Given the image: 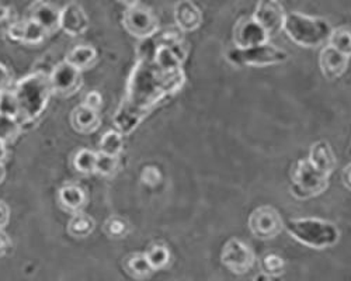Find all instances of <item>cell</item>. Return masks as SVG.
I'll list each match as a JSON object with an SVG mask.
<instances>
[{"mask_svg": "<svg viewBox=\"0 0 351 281\" xmlns=\"http://www.w3.org/2000/svg\"><path fill=\"white\" fill-rule=\"evenodd\" d=\"M8 36L19 42L24 44H40L45 40L48 33L34 20L27 19L23 21H14L8 32Z\"/></svg>", "mask_w": 351, "mask_h": 281, "instance_id": "14", "label": "cell"}, {"mask_svg": "<svg viewBox=\"0 0 351 281\" xmlns=\"http://www.w3.org/2000/svg\"><path fill=\"white\" fill-rule=\"evenodd\" d=\"M119 167V158L110 156L106 154H97L96 172L103 176H112Z\"/></svg>", "mask_w": 351, "mask_h": 281, "instance_id": "30", "label": "cell"}, {"mask_svg": "<svg viewBox=\"0 0 351 281\" xmlns=\"http://www.w3.org/2000/svg\"><path fill=\"white\" fill-rule=\"evenodd\" d=\"M60 201L66 210L79 211L86 203V194L79 186L68 184L60 190Z\"/></svg>", "mask_w": 351, "mask_h": 281, "instance_id": "21", "label": "cell"}, {"mask_svg": "<svg viewBox=\"0 0 351 281\" xmlns=\"http://www.w3.org/2000/svg\"><path fill=\"white\" fill-rule=\"evenodd\" d=\"M124 143L121 134L117 131H107L100 139V154H106L110 156H117L123 152Z\"/></svg>", "mask_w": 351, "mask_h": 281, "instance_id": "25", "label": "cell"}, {"mask_svg": "<svg viewBox=\"0 0 351 281\" xmlns=\"http://www.w3.org/2000/svg\"><path fill=\"white\" fill-rule=\"evenodd\" d=\"M12 247V241L9 238V235L6 232H3V230H0V258L5 256L6 253L10 250Z\"/></svg>", "mask_w": 351, "mask_h": 281, "instance_id": "36", "label": "cell"}, {"mask_svg": "<svg viewBox=\"0 0 351 281\" xmlns=\"http://www.w3.org/2000/svg\"><path fill=\"white\" fill-rule=\"evenodd\" d=\"M6 156H8L6 144H5V143H2V140H0V163H3V160L6 159Z\"/></svg>", "mask_w": 351, "mask_h": 281, "instance_id": "40", "label": "cell"}, {"mask_svg": "<svg viewBox=\"0 0 351 281\" xmlns=\"http://www.w3.org/2000/svg\"><path fill=\"white\" fill-rule=\"evenodd\" d=\"M51 34L61 28V10L47 0H37L30 8V17Z\"/></svg>", "mask_w": 351, "mask_h": 281, "instance_id": "12", "label": "cell"}, {"mask_svg": "<svg viewBox=\"0 0 351 281\" xmlns=\"http://www.w3.org/2000/svg\"><path fill=\"white\" fill-rule=\"evenodd\" d=\"M280 212L270 206L256 208L249 218V230L258 239H273L282 230Z\"/></svg>", "mask_w": 351, "mask_h": 281, "instance_id": "8", "label": "cell"}, {"mask_svg": "<svg viewBox=\"0 0 351 281\" xmlns=\"http://www.w3.org/2000/svg\"><path fill=\"white\" fill-rule=\"evenodd\" d=\"M282 30L295 44L305 48H317L329 42L333 28L328 20L322 17L291 12L285 14Z\"/></svg>", "mask_w": 351, "mask_h": 281, "instance_id": "1", "label": "cell"}, {"mask_svg": "<svg viewBox=\"0 0 351 281\" xmlns=\"http://www.w3.org/2000/svg\"><path fill=\"white\" fill-rule=\"evenodd\" d=\"M328 44L341 53L351 56V27L341 25L339 28H333Z\"/></svg>", "mask_w": 351, "mask_h": 281, "instance_id": "23", "label": "cell"}, {"mask_svg": "<svg viewBox=\"0 0 351 281\" xmlns=\"http://www.w3.org/2000/svg\"><path fill=\"white\" fill-rule=\"evenodd\" d=\"M12 80H13V77H12L10 71L3 64H0V93L10 90Z\"/></svg>", "mask_w": 351, "mask_h": 281, "instance_id": "33", "label": "cell"}, {"mask_svg": "<svg viewBox=\"0 0 351 281\" xmlns=\"http://www.w3.org/2000/svg\"><path fill=\"white\" fill-rule=\"evenodd\" d=\"M142 180L146 183V184H149V186H155L156 183H159V180H160V172L158 171L156 167H146L145 171H143V173H142Z\"/></svg>", "mask_w": 351, "mask_h": 281, "instance_id": "34", "label": "cell"}, {"mask_svg": "<svg viewBox=\"0 0 351 281\" xmlns=\"http://www.w3.org/2000/svg\"><path fill=\"white\" fill-rule=\"evenodd\" d=\"M308 160L317 169V171L325 173L326 176L332 175L337 163L332 147L328 143H325V140H319V143L312 145Z\"/></svg>", "mask_w": 351, "mask_h": 281, "instance_id": "17", "label": "cell"}, {"mask_svg": "<svg viewBox=\"0 0 351 281\" xmlns=\"http://www.w3.org/2000/svg\"><path fill=\"white\" fill-rule=\"evenodd\" d=\"M253 17L265 28L269 37H273L282 30L285 13L278 0H258Z\"/></svg>", "mask_w": 351, "mask_h": 281, "instance_id": "10", "label": "cell"}, {"mask_svg": "<svg viewBox=\"0 0 351 281\" xmlns=\"http://www.w3.org/2000/svg\"><path fill=\"white\" fill-rule=\"evenodd\" d=\"M291 176H292L291 193L300 200H305V199H311V197L319 195L329 186V176L317 171V169L308 159L298 160L294 169H292Z\"/></svg>", "mask_w": 351, "mask_h": 281, "instance_id": "3", "label": "cell"}, {"mask_svg": "<svg viewBox=\"0 0 351 281\" xmlns=\"http://www.w3.org/2000/svg\"><path fill=\"white\" fill-rule=\"evenodd\" d=\"M123 24L125 30L136 38H148L159 28V21L152 10L136 3L128 6L124 12Z\"/></svg>", "mask_w": 351, "mask_h": 281, "instance_id": "6", "label": "cell"}, {"mask_svg": "<svg viewBox=\"0 0 351 281\" xmlns=\"http://www.w3.org/2000/svg\"><path fill=\"white\" fill-rule=\"evenodd\" d=\"M222 265L235 274H245L254 266L253 250L241 239H229L221 253Z\"/></svg>", "mask_w": 351, "mask_h": 281, "instance_id": "7", "label": "cell"}, {"mask_svg": "<svg viewBox=\"0 0 351 281\" xmlns=\"http://www.w3.org/2000/svg\"><path fill=\"white\" fill-rule=\"evenodd\" d=\"M97 58V52L93 47L90 45H79L75 47L66 56V62L77 68L79 71H83L86 68H89L95 64Z\"/></svg>", "mask_w": 351, "mask_h": 281, "instance_id": "20", "label": "cell"}, {"mask_svg": "<svg viewBox=\"0 0 351 281\" xmlns=\"http://www.w3.org/2000/svg\"><path fill=\"white\" fill-rule=\"evenodd\" d=\"M287 232L300 243L312 249L335 246L340 239V230L330 221L320 218H295L285 222Z\"/></svg>", "mask_w": 351, "mask_h": 281, "instance_id": "2", "label": "cell"}, {"mask_svg": "<svg viewBox=\"0 0 351 281\" xmlns=\"http://www.w3.org/2000/svg\"><path fill=\"white\" fill-rule=\"evenodd\" d=\"M348 60L350 56L341 53L340 51L328 44L319 55V65L322 73L329 79H337L343 76L348 68Z\"/></svg>", "mask_w": 351, "mask_h": 281, "instance_id": "13", "label": "cell"}, {"mask_svg": "<svg viewBox=\"0 0 351 281\" xmlns=\"http://www.w3.org/2000/svg\"><path fill=\"white\" fill-rule=\"evenodd\" d=\"M80 71L66 61L55 66L49 79V86L53 90V93L64 97L76 93L80 88Z\"/></svg>", "mask_w": 351, "mask_h": 281, "instance_id": "9", "label": "cell"}, {"mask_svg": "<svg viewBox=\"0 0 351 281\" xmlns=\"http://www.w3.org/2000/svg\"><path fill=\"white\" fill-rule=\"evenodd\" d=\"M101 104H103V99H101V95L97 93V92L87 93V95H86V99H84V101H83V106L89 107V108H92V110H95V111H99L100 107H101Z\"/></svg>", "mask_w": 351, "mask_h": 281, "instance_id": "35", "label": "cell"}, {"mask_svg": "<svg viewBox=\"0 0 351 281\" xmlns=\"http://www.w3.org/2000/svg\"><path fill=\"white\" fill-rule=\"evenodd\" d=\"M20 132L19 123L16 121V117L6 116L0 112V140L8 144L16 139V136Z\"/></svg>", "mask_w": 351, "mask_h": 281, "instance_id": "28", "label": "cell"}, {"mask_svg": "<svg viewBox=\"0 0 351 281\" xmlns=\"http://www.w3.org/2000/svg\"><path fill=\"white\" fill-rule=\"evenodd\" d=\"M61 28L69 36H80L89 28V19L77 3H69L61 10Z\"/></svg>", "mask_w": 351, "mask_h": 281, "instance_id": "15", "label": "cell"}, {"mask_svg": "<svg viewBox=\"0 0 351 281\" xmlns=\"http://www.w3.org/2000/svg\"><path fill=\"white\" fill-rule=\"evenodd\" d=\"M277 278H278V277H271V276H267V274H265V273H258V274L253 278V281H278Z\"/></svg>", "mask_w": 351, "mask_h": 281, "instance_id": "39", "label": "cell"}, {"mask_svg": "<svg viewBox=\"0 0 351 281\" xmlns=\"http://www.w3.org/2000/svg\"><path fill=\"white\" fill-rule=\"evenodd\" d=\"M260 269L261 273H265L267 276L280 277L285 270V262L281 256L274 255V253H269V255L261 258Z\"/></svg>", "mask_w": 351, "mask_h": 281, "instance_id": "27", "label": "cell"}, {"mask_svg": "<svg viewBox=\"0 0 351 281\" xmlns=\"http://www.w3.org/2000/svg\"><path fill=\"white\" fill-rule=\"evenodd\" d=\"M72 125L77 132L90 134L100 127L99 111H95L86 106H79L72 112Z\"/></svg>", "mask_w": 351, "mask_h": 281, "instance_id": "18", "label": "cell"}, {"mask_svg": "<svg viewBox=\"0 0 351 281\" xmlns=\"http://www.w3.org/2000/svg\"><path fill=\"white\" fill-rule=\"evenodd\" d=\"M145 256L154 270H160L165 269L170 262V250L162 243H155L145 252Z\"/></svg>", "mask_w": 351, "mask_h": 281, "instance_id": "24", "label": "cell"}, {"mask_svg": "<svg viewBox=\"0 0 351 281\" xmlns=\"http://www.w3.org/2000/svg\"><path fill=\"white\" fill-rule=\"evenodd\" d=\"M226 58L233 65L266 66L285 62L288 60V52L273 44L263 42L247 48H233L228 52Z\"/></svg>", "mask_w": 351, "mask_h": 281, "instance_id": "4", "label": "cell"}, {"mask_svg": "<svg viewBox=\"0 0 351 281\" xmlns=\"http://www.w3.org/2000/svg\"><path fill=\"white\" fill-rule=\"evenodd\" d=\"M0 112L12 117L19 116V103H17L16 93L10 90L0 93Z\"/></svg>", "mask_w": 351, "mask_h": 281, "instance_id": "31", "label": "cell"}, {"mask_svg": "<svg viewBox=\"0 0 351 281\" xmlns=\"http://www.w3.org/2000/svg\"><path fill=\"white\" fill-rule=\"evenodd\" d=\"M5 176H6L5 166H3V163H0V183H2V182L5 180Z\"/></svg>", "mask_w": 351, "mask_h": 281, "instance_id": "41", "label": "cell"}, {"mask_svg": "<svg viewBox=\"0 0 351 281\" xmlns=\"http://www.w3.org/2000/svg\"><path fill=\"white\" fill-rule=\"evenodd\" d=\"M119 2H121V3L127 5V6H131V5L136 3V0H119Z\"/></svg>", "mask_w": 351, "mask_h": 281, "instance_id": "42", "label": "cell"}, {"mask_svg": "<svg viewBox=\"0 0 351 281\" xmlns=\"http://www.w3.org/2000/svg\"><path fill=\"white\" fill-rule=\"evenodd\" d=\"M47 86L48 84L38 77L25 79L24 83L20 84L17 92H14L19 103V116L32 120L38 114L47 103Z\"/></svg>", "mask_w": 351, "mask_h": 281, "instance_id": "5", "label": "cell"}, {"mask_svg": "<svg viewBox=\"0 0 351 281\" xmlns=\"http://www.w3.org/2000/svg\"><path fill=\"white\" fill-rule=\"evenodd\" d=\"M128 222L124 218L120 217H112L108 218L104 223V232L107 234V236L112 238V239H121L128 234Z\"/></svg>", "mask_w": 351, "mask_h": 281, "instance_id": "29", "label": "cell"}, {"mask_svg": "<svg viewBox=\"0 0 351 281\" xmlns=\"http://www.w3.org/2000/svg\"><path fill=\"white\" fill-rule=\"evenodd\" d=\"M174 20L183 32H195L202 24V13L191 0H180L174 6Z\"/></svg>", "mask_w": 351, "mask_h": 281, "instance_id": "16", "label": "cell"}, {"mask_svg": "<svg viewBox=\"0 0 351 281\" xmlns=\"http://www.w3.org/2000/svg\"><path fill=\"white\" fill-rule=\"evenodd\" d=\"M9 218H10L9 207L3 201H0V230H3L6 227Z\"/></svg>", "mask_w": 351, "mask_h": 281, "instance_id": "37", "label": "cell"}, {"mask_svg": "<svg viewBox=\"0 0 351 281\" xmlns=\"http://www.w3.org/2000/svg\"><path fill=\"white\" fill-rule=\"evenodd\" d=\"M124 269L131 277L136 280L148 278L155 271L148 259H146L145 253H131L124 260Z\"/></svg>", "mask_w": 351, "mask_h": 281, "instance_id": "19", "label": "cell"}, {"mask_svg": "<svg viewBox=\"0 0 351 281\" xmlns=\"http://www.w3.org/2000/svg\"><path fill=\"white\" fill-rule=\"evenodd\" d=\"M97 154L90 149H80L73 158V166L77 172L83 175H90L96 172Z\"/></svg>", "mask_w": 351, "mask_h": 281, "instance_id": "26", "label": "cell"}, {"mask_svg": "<svg viewBox=\"0 0 351 281\" xmlns=\"http://www.w3.org/2000/svg\"><path fill=\"white\" fill-rule=\"evenodd\" d=\"M269 34L265 32L254 17H242L233 30V41L237 48H247L269 41Z\"/></svg>", "mask_w": 351, "mask_h": 281, "instance_id": "11", "label": "cell"}, {"mask_svg": "<svg viewBox=\"0 0 351 281\" xmlns=\"http://www.w3.org/2000/svg\"><path fill=\"white\" fill-rule=\"evenodd\" d=\"M341 182H343V184H344L346 188L351 190V163L343 169V172H341Z\"/></svg>", "mask_w": 351, "mask_h": 281, "instance_id": "38", "label": "cell"}, {"mask_svg": "<svg viewBox=\"0 0 351 281\" xmlns=\"http://www.w3.org/2000/svg\"><path fill=\"white\" fill-rule=\"evenodd\" d=\"M96 227V222L90 215L86 214H76L68 225V231L72 236L76 238H86L89 236Z\"/></svg>", "mask_w": 351, "mask_h": 281, "instance_id": "22", "label": "cell"}, {"mask_svg": "<svg viewBox=\"0 0 351 281\" xmlns=\"http://www.w3.org/2000/svg\"><path fill=\"white\" fill-rule=\"evenodd\" d=\"M14 21L16 19L13 10L8 6H0V36L8 34Z\"/></svg>", "mask_w": 351, "mask_h": 281, "instance_id": "32", "label": "cell"}]
</instances>
